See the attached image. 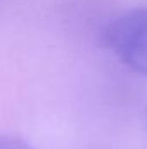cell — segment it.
Wrapping results in <instances>:
<instances>
[{
	"instance_id": "cell-3",
	"label": "cell",
	"mask_w": 147,
	"mask_h": 149,
	"mask_svg": "<svg viewBox=\"0 0 147 149\" xmlns=\"http://www.w3.org/2000/svg\"><path fill=\"white\" fill-rule=\"evenodd\" d=\"M146 114H147V109H146Z\"/></svg>"
},
{
	"instance_id": "cell-2",
	"label": "cell",
	"mask_w": 147,
	"mask_h": 149,
	"mask_svg": "<svg viewBox=\"0 0 147 149\" xmlns=\"http://www.w3.org/2000/svg\"><path fill=\"white\" fill-rule=\"evenodd\" d=\"M0 149H35L30 142L12 137V135H0Z\"/></svg>"
},
{
	"instance_id": "cell-1",
	"label": "cell",
	"mask_w": 147,
	"mask_h": 149,
	"mask_svg": "<svg viewBox=\"0 0 147 149\" xmlns=\"http://www.w3.org/2000/svg\"><path fill=\"white\" fill-rule=\"evenodd\" d=\"M101 42L132 71L147 76V5H139L107 21Z\"/></svg>"
}]
</instances>
